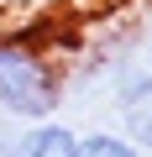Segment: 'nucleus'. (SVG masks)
Segmentation results:
<instances>
[{
  "instance_id": "obj_3",
  "label": "nucleus",
  "mask_w": 152,
  "mask_h": 157,
  "mask_svg": "<svg viewBox=\"0 0 152 157\" xmlns=\"http://www.w3.org/2000/svg\"><path fill=\"white\" fill-rule=\"evenodd\" d=\"M6 157H79V136L58 121H42V126H26Z\"/></svg>"
},
{
  "instance_id": "obj_2",
  "label": "nucleus",
  "mask_w": 152,
  "mask_h": 157,
  "mask_svg": "<svg viewBox=\"0 0 152 157\" xmlns=\"http://www.w3.org/2000/svg\"><path fill=\"white\" fill-rule=\"evenodd\" d=\"M115 110H121V136L131 141V147H147L152 152V73H136V78H126L121 84V94H115Z\"/></svg>"
},
{
  "instance_id": "obj_1",
  "label": "nucleus",
  "mask_w": 152,
  "mask_h": 157,
  "mask_svg": "<svg viewBox=\"0 0 152 157\" xmlns=\"http://www.w3.org/2000/svg\"><path fill=\"white\" fill-rule=\"evenodd\" d=\"M58 105H63V73H58V63L37 42L0 32V110L42 126V121L58 115Z\"/></svg>"
},
{
  "instance_id": "obj_4",
  "label": "nucleus",
  "mask_w": 152,
  "mask_h": 157,
  "mask_svg": "<svg viewBox=\"0 0 152 157\" xmlns=\"http://www.w3.org/2000/svg\"><path fill=\"white\" fill-rule=\"evenodd\" d=\"M79 157H142V147H131L121 131H89L79 136Z\"/></svg>"
}]
</instances>
